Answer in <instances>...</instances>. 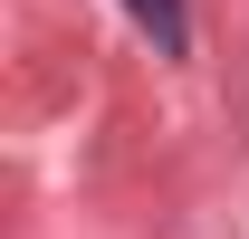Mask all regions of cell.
I'll use <instances>...</instances> for the list:
<instances>
[{
  "mask_svg": "<svg viewBox=\"0 0 249 239\" xmlns=\"http://www.w3.org/2000/svg\"><path fill=\"white\" fill-rule=\"evenodd\" d=\"M134 10V29L154 38V58H182L192 48V19H182V0H124Z\"/></svg>",
  "mask_w": 249,
  "mask_h": 239,
  "instance_id": "1",
  "label": "cell"
}]
</instances>
